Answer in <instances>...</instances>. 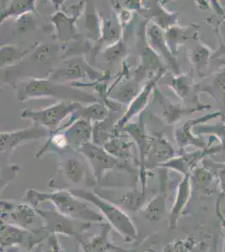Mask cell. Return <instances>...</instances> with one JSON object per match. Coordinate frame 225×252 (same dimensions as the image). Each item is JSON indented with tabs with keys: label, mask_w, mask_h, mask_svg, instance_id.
Masks as SVG:
<instances>
[{
	"label": "cell",
	"mask_w": 225,
	"mask_h": 252,
	"mask_svg": "<svg viewBox=\"0 0 225 252\" xmlns=\"http://www.w3.org/2000/svg\"><path fill=\"white\" fill-rule=\"evenodd\" d=\"M82 151L89 157L97 172H102L106 168H110L115 163V160L113 158L107 155L103 151L89 146V144H85L82 147Z\"/></svg>",
	"instance_id": "obj_6"
},
{
	"label": "cell",
	"mask_w": 225,
	"mask_h": 252,
	"mask_svg": "<svg viewBox=\"0 0 225 252\" xmlns=\"http://www.w3.org/2000/svg\"><path fill=\"white\" fill-rule=\"evenodd\" d=\"M72 193L77 196H81L82 198L83 197L85 199L91 201L92 203L96 204L102 211H103V214L114 224L115 228H117L118 230L122 233L125 236L132 237L135 235V229L132 224L131 221L129 220V219L116 207L108 204L105 201L101 200L99 198L91 193H87L84 191H72Z\"/></svg>",
	"instance_id": "obj_3"
},
{
	"label": "cell",
	"mask_w": 225,
	"mask_h": 252,
	"mask_svg": "<svg viewBox=\"0 0 225 252\" xmlns=\"http://www.w3.org/2000/svg\"><path fill=\"white\" fill-rule=\"evenodd\" d=\"M105 109L98 104H94L93 106L89 107L83 112V116L87 118H93L94 120L102 119L105 115Z\"/></svg>",
	"instance_id": "obj_13"
},
{
	"label": "cell",
	"mask_w": 225,
	"mask_h": 252,
	"mask_svg": "<svg viewBox=\"0 0 225 252\" xmlns=\"http://www.w3.org/2000/svg\"><path fill=\"white\" fill-rule=\"evenodd\" d=\"M48 131L50 130L46 129V127L36 123L35 126H32L28 129L23 130L11 133H3L1 134V151H9L23 141L47 136L49 135Z\"/></svg>",
	"instance_id": "obj_4"
},
{
	"label": "cell",
	"mask_w": 225,
	"mask_h": 252,
	"mask_svg": "<svg viewBox=\"0 0 225 252\" xmlns=\"http://www.w3.org/2000/svg\"><path fill=\"white\" fill-rule=\"evenodd\" d=\"M12 216L14 220L19 221L21 225L31 224L34 221V214L32 209L28 207L20 206L16 211L12 214Z\"/></svg>",
	"instance_id": "obj_12"
},
{
	"label": "cell",
	"mask_w": 225,
	"mask_h": 252,
	"mask_svg": "<svg viewBox=\"0 0 225 252\" xmlns=\"http://www.w3.org/2000/svg\"><path fill=\"white\" fill-rule=\"evenodd\" d=\"M59 53V47L55 45H43L32 55V59L37 63H52Z\"/></svg>",
	"instance_id": "obj_8"
},
{
	"label": "cell",
	"mask_w": 225,
	"mask_h": 252,
	"mask_svg": "<svg viewBox=\"0 0 225 252\" xmlns=\"http://www.w3.org/2000/svg\"><path fill=\"white\" fill-rule=\"evenodd\" d=\"M67 141L72 145H79L89 140L91 128L87 121H78L67 130Z\"/></svg>",
	"instance_id": "obj_7"
},
{
	"label": "cell",
	"mask_w": 225,
	"mask_h": 252,
	"mask_svg": "<svg viewBox=\"0 0 225 252\" xmlns=\"http://www.w3.org/2000/svg\"><path fill=\"white\" fill-rule=\"evenodd\" d=\"M34 1H14L9 9L1 15V18L4 19L9 15H20L28 11H34Z\"/></svg>",
	"instance_id": "obj_11"
},
{
	"label": "cell",
	"mask_w": 225,
	"mask_h": 252,
	"mask_svg": "<svg viewBox=\"0 0 225 252\" xmlns=\"http://www.w3.org/2000/svg\"><path fill=\"white\" fill-rule=\"evenodd\" d=\"M18 30L20 32H27L34 28V20L29 15H23L18 20Z\"/></svg>",
	"instance_id": "obj_14"
},
{
	"label": "cell",
	"mask_w": 225,
	"mask_h": 252,
	"mask_svg": "<svg viewBox=\"0 0 225 252\" xmlns=\"http://www.w3.org/2000/svg\"><path fill=\"white\" fill-rule=\"evenodd\" d=\"M36 195L34 200H51L55 204L61 212L66 214L71 217L85 219V220H101L102 217L90 210L85 204H83L79 201L75 199L68 192H58L57 193H38L34 192Z\"/></svg>",
	"instance_id": "obj_1"
},
{
	"label": "cell",
	"mask_w": 225,
	"mask_h": 252,
	"mask_svg": "<svg viewBox=\"0 0 225 252\" xmlns=\"http://www.w3.org/2000/svg\"><path fill=\"white\" fill-rule=\"evenodd\" d=\"M208 55H209V52L208 50H206L203 47H200L199 49H197V52L194 53V62L197 63L198 65H201L200 63H205V61L208 59Z\"/></svg>",
	"instance_id": "obj_15"
},
{
	"label": "cell",
	"mask_w": 225,
	"mask_h": 252,
	"mask_svg": "<svg viewBox=\"0 0 225 252\" xmlns=\"http://www.w3.org/2000/svg\"><path fill=\"white\" fill-rule=\"evenodd\" d=\"M63 171L69 180L74 184L79 183L83 176V166L80 161L68 159L63 165Z\"/></svg>",
	"instance_id": "obj_9"
},
{
	"label": "cell",
	"mask_w": 225,
	"mask_h": 252,
	"mask_svg": "<svg viewBox=\"0 0 225 252\" xmlns=\"http://www.w3.org/2000/svg\"><path fill=\"white\" fill-rule=\"evenodd\" d=\"M27 52L28 51H21L16 46H3L1 48V66L10 65L14 62L20 60Z\"/></svg>",
	"instance_id": "obj_10"
},
{
	"label": "cell",
	"mask_w": 225,
	"mask_h": 252,
	"mask_svg": "<svg viewBox=\"0 0 225 252\" xmlns=\"http://www.w3.org/2000/svg\"><path fill=\"white\" fill-rule=\"evenodd\" d=\"M214 89L222 95H225V73L220 74L214 83Z\"/></svg>",
	"instance_id": "obj_16"
},
{
	"label": "cell",
	"mask_w": 225,
	"mask_h": 252,
	"mask_svg": "<svg viewBox=\"0 0 225 252\" xmlns=\"http://www.w3.org/2000/svg\"><path fill=\"white\" fill-rule=\"evenodd\" d=\"M93 73L94 72L90 67H88L81 59H77V60L71 61L66 63L59 70H57V72L53 75L52 78L53 79L85 78L87 76L92 77Z\"/></svg>",
	"instance_id": "obj_5"
},
{
	"label": "cell",
	"mask_w": 225,
	"mask_h": 252,
	"mask_svg": "<svg viewBox=\"0 0 225 252\" xmlns=\"http://www.w3.org/2000/svg\"><path fill=\"white\" fill-rule=\"evenodd\" d=\"M78 107H80L79 104L76 103H66L63 102L42 110H26L21 116L32 119L35 123L46 127L50 131H54L60 126L61 122Z\"/></svg>",
	"instance_id": "obj_2"
}]
</instances>
